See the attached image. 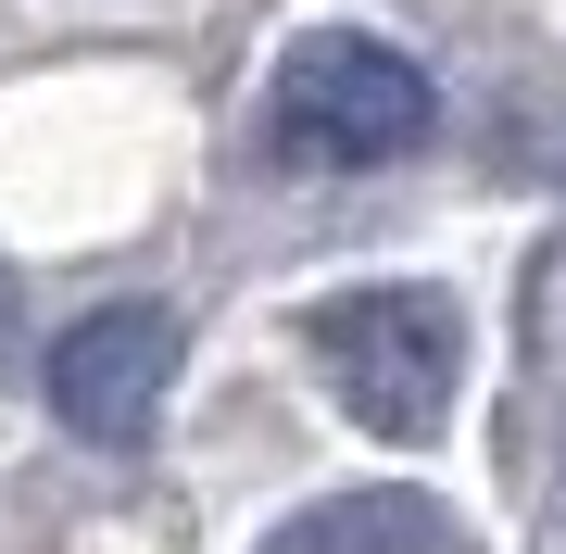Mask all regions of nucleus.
Returning <instances> with one entry per match:
<instances>
[{
	"instance_id": "1",
	"label": "nucleus",
	"mask_w": 566,
	"mask_h": 554,
	"mask_svg": "<svg viewBox=\"0 0 566 554\" xmlns=\"http://www.w3.org/2000/svg\"><path fill=\"white\" fill-rule=\"evenodd\" d=\"M428 76L390 39H303L264 88V151L290 177H353V165H390V151L428 139Z\"/></svg>"
},
{
	"instance_id": "2",
	"label": "nucleus",
	"mask_w": 566,
	"mask_h": 554,
	"mask_svg": "<svg viewBox=\"0 0 566 554\" xmlns=\"http://www.w3.org/2000/svg\"><path fill=\"white\" fill-rule=\"evenodd\" d=\"M315 353H327V390L353 404V429L378 441H428L465 390V315L453 290H340L315 303Z\"/></svg>"
},
{
	"instance_id": "3",
	"label": "nucleus",
	"mask_w": 566,
	"mask_h": 554,
	"mask_svg": "<svg viewBox=\"0 0 566 554\" xmlns=\"http://www.w3.org/2000/svg\"><path fill=\"white\" fill-rule=\"evenodd\" d=\"M177 353L189 328L164 303H102V315H76V328L51 341V416L76 441H139L151 416H164V390H177Z\"/></svg>"
},
{
	"instance_id": "4",
	"label": "nucleus",
	"mask_w": 566,
	"mask_h": 554,
	"mask_svg": "<svg viewBox=\"0 0 566 554\" xmlns=\"http://www.w3.org/2000/svg\"><path fill=\"white\" fill-rule=\"evenodd\" d=\"M264 554H465V530H453V504L378 479V492H327V504H303V516H277Z\"/></svg>"
},
{
	"instance_id": "5",
	"label": "nucleus",
	"mask_w": 566,
	"mask_h": 554,
	"mask_svg": "<svg viewBox=\"0 0 566 554\" xmlns=\"http://www.w3.org/2000/svg\"><path fill=\"white\" fill-rule=\"evenodd\" d=\"M0 341H13V290H0Z\"/></svg>"
},
{
	"instance_id": "6",
	"label": "nucleus",
	"mask_w": 566,
	"mask_h": 554,
	"mask_svg": "<svg viewBox=\"0 0 566 554\" xmlns=\"http://www.w3.org/2000/svg\"><path fill=\"white\" fill-rule=\"evenodd\" d=\"M554 542H566V492H554Z\"/></svg>"
}]
</instances>
